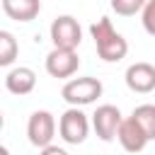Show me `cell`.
I'll return each instance as SVG.
<instances>
[{
	"instance_id": "cell-5",
	"label": "cell",
	"mask_w": 155,
	"mask_h": 155,
	"mask_svg": "<svg viewBox=\"0 0 155 155\" xmlns=\"http://www.w3.org/2000/svg\"><path fill=\"white\" fill-rule=\"evenodd\" d=\"M48 34H51L53 46H58V48H78L82 41V29L73 15H58L51 22Z\"/></svg>"
},
{
	"instance_id": "cell-15",
	"label": "cell",
	"mask_w": 155,
	"mask_h": 155,
	"mask_svg": "<svg viewBox=\"0 0 155 155\" xmlns=\"http://www.w3.org/2000/svg\"><path fill=\"white\" fill-rule=\"evenodd\" d=\"M140 17H143V19H140V22H143V29H145L150 36H155V0H148V2H145Z\"/></svg>"
},
{
	"instance_id": "cell-4",
	"label": "cell",
	"mask_w": 155,
	"mask_h": 155,
	"mask_svg": "<svg viewBox=\"0 0 155 155\" xmlns=\"http://www.w3.org/2000/svg\"><path fill=\"white\" fill-rule=\"evenodd\" d=\"M27 136L34 148H46L56 138V116L46 109H36L27 121Z\"/></svg>"
},
{
	"instance_id": "cell-17",
	"label": "cell",
	"mask_w": 155,
	"mask_h": 155,
	"mask_svg": "<svg viewBox=\"0 0 155 155\" xmlns=\"http://www.w3.org/2000/svg\"><path fill=\"white\" fill-rule=\"evenodd\" d=\"M0 155H10V150H7V145H2V148H0Z\"/></svg>"
},
{
	"instance_id": "cell-13",
	"label": "cell",
	"mask_w": 155,
	"mask_h": 155,
	"mask_svg": "<svg viewBox=\"0 0 155 155\" xmlns=\"http://www.w3.org/2000/svg\"><path fill=\"white\" fill-rule=\"evenodd\" d=\"M131 116L140 124V128L145 131V136L150 140H155V104H140V107L133 109Z\"/></svg>"
},
{
	"instance_id": "cell-8",
	"label": "cell",
	"mask_w": 155,
	"mask_h": 155,
	"mask_svg": "<svg viewBox=\"0 0 155 155\" xmlns=\"http://www.w3.org/2000/svg\"><path fill=\"white\" fill-rule=\"evenodd\" d=\"M126 87L131 92H138V94H148L155 90V65L153 63H145V61H138V63H131L126 68Z\"/></svg>"
},
{
	"instance_id": "cell-12",
	"label": "cell",
	"mask_w": 155,
	"mask_h": 155,
	"mask_svg": "<svg viewBox=\"0 0 155 155\" xmlns=\"http://www.w3.org/2000/svg\"><path fill=\"white\" fill-rule=\"evenodd\" d=\"M17 53H19V44L15 39V34L7 31V29H2L0 31V65L10 68L15 63V58H17Z\"/></svg>"
},
{
	"instance_id": "cell-14",
	"label": "cell",
	"mask_w": 155,
	"mask_h": 155,
	"mask_svg": "<svg viewBox=\"0 0 155 155\" xmlns=\"http://www.w3.org/2000/svg\"><path fill=\"white\" fill-rule=\"evenodd\" d=\"M148 0H111V10L121 17H133L138 12H143Z\"/></svg>"
},
{
	"instance_id": "cell-3",
	"label": "cell",
	"mask_w": 155,
	"mask_h": 155,
	"mask_svg": "<svg viewBox=\"0 0 155 155\" xmlns=\"http://www.w3.org/2000/svg\"><path fill=\"white\" fill-rule=\"evenodd\" d=\"M58 133L68 145H80L90 136V119L80 107H70L58 119Z\"/></svg>"
},
{
	"instance_id": "cell-9",
	"label": "cell",
	"mask_w": 155,
	"mask_h": 155,
	"mask_svg": "<svg viewBox=\"0 0 155 155\" xmlns=\"http://www.w3.org/2000/svg\"><path fill=\"white\" fill-rule=\"evenodd\" d=\"M116 138H119V143H121V148H124L126 153H140V150L150 143V138L145 136V131L140 128V124H138L133 116H128V119L121 121Z\"/></svg>"
},
{
	"instance_id": "cell-16",
	"label": "cell",
	"mask_w": 155,
	"mask_h": 155,
	"mask_svg": "<svg viewBox=\"0 0 155 155\" xmlns=\"http://www.w3.org/2000/svg\"><path fill=\"white\" fill-rule=\"evenodd\" d=\"M39 155H68V150H63V148H58V145H46V148H41V153Z\"/></svg>"
},
{
	"instance_id": "cell-2",
	"label": "cell",
	"mask_w": 155,
	"mask_h": 155,
	"mask_svg": "<svg viewBox=\"0 0 155 155\" xmlns=\"http://www.w3.org/2000/svg\"><path fill=\"white\" fill-rule=\"evenodd\" d=\"M102 82L92 75H85V78H70L63 90H61V97L70 104V107H85V104H92L102 97Z\"/></svg>"
},
{
	"instance_id": "cell-10",
	"label": "cell",
	"mask_w": 155,
	"mask_h": 155,
	"mask_svg": "<svg viewBox=\"0 0 155 155\" xmlns=\"http://www.w3.org/2000/svg\"><path fill=\"white\" fill-rule=\"evenodd\" d=\"M5 87H7V92H12L17 97H24L36 87V73L31 68H27V65L12 68L5 75Z\"/></svg>"
},
{
	"instance_id": "cell-6",
	"label": "cell",
	"mask_w": 155,
	"mask_h": 155,
	"mask_svg": "<svg viewBox=\"0 0 155 155\" xmlns=\"http://www.w3.org/2000/svg\"><path fill=\"white\" fill-rule=\"evenodd\" d=\"M44 65H46V73H48L51 78L63 80V78H73V75L78 73L80 58H78V51H75V48H58V46H53V48L48 51Z\"/></svg>"
},
{
	"instance_id": "cell-1",
	"label": "cell",
	"mask_w": 155,
	"mask_h": 155,
	"mask_svg": "<svg viewBox=\"0 0 155 155\" xmlns=\"http://www.w3.org/2000/svg\"><path fill=\"white\" fill-rule=\"evenodd\" d=\"M90 34L94 39V46H97V53L102 61L107 63H119L121 58H126L128 53V41L114 29L111 19L109 17H102L97 19L92 27H90Z\"/></svg>"
},
{
	"instance_id": "cell-7",
	"label": "cell",
	"mask_w": 155,
	"mask_h": 155,
	"mask_svg": "<svg viewBox=\"0 0 155 155\" xmlns=\"http://www.w3.org/2000/svg\"><path fill=\"white\" fill-rule=\"evenodd\" d=\"M121 121H124V116H121L119 107H114V104H102L92 114V128H94L97 138L104 143H111L116 138Z\"/></svg>"
},
{
	"instance_id": "cell-11",
	"label": "cell",
	"mask_w": 155,
	"mask_h": 155,
	"mask_svg": "<svg viewBox=\"0 0 155 155\" xmlns=\"http://www.w3.org/2000/svg\"><path fill=\"white\" fill-rule=\"evenodd\" d=\"M2 12L15 22H31L41 12V0H2Z\"/></svg>"
}]
</instances>
